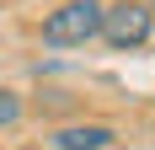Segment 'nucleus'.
Returning <instances> with one entry per match:
<instances>
[{
  "label": "nucleus",
  "instance_id": "obj_1",
  "mask_svg": "<svg viewBox=\"0 0 155 150\" xmlns=\"http://www.w3.org/2000/svg\"><path fill=\"white\" fill-rule=\"evenodd\" d=\"M102 22H107V5H96V0H64L59 11L43 16L38 38H43V48H80L91 38H102Z\"/></svg>",
  "mask_w": 155,
  "mask_h": 150
},
{
  "label": "nucleus",
  "instance_id": "obj_2",
  "mask_svg": "<svg viewBox=\"0 0 155 150\" xmlns=\"http://www.w3.org/2000/svg\"><path fill=\"white\" fill-rule=\"evenodd\" d=\"M155 32V11L150 0H112L107 5V22H102V43L128 54V48H144Z\"/></svg>",
  "mask_w": 155,
  "mask_h": 150
},
{
  "label": "nucleus",
  "instance_id": "obj_3",
  "mask_svg": "<svg viewBox=\"0 0 155 150\" xmlns=\"http://www.w3.org/2000/svg\"><path fill=\"white\" fill-rule=\"evenodd\" d=\"M112 139H118L112 123H64V129H54L59 150H107Z\"/></svg>",
  "mask_w": 155,
  "mask_h": 150
},
{
  "label": "nucleus",
  "instance_id": "obj_4",
  "mask_svg": "<svg viewBox=\"0 0 155 150\" xmlns=\"http://www.w3.org/2000/svg\"><path fill=\"white\" fill-rule=\"evenodd\" d=\"M16 118H21V97L16 91H0V129H11Z\"/></svg>",
  "mask_w": 155,
  "mask_h": 150
},
{
  "label": "nucleus",
  "instance_id": "obj_5",
  "mask_svg": "<svg viewBox=\"0 0 155 150\" xmlns=\"http://www.w3.org/2000/svg\"><path fill=\"white\" fill-rule=\"evenodd\" d=\"M150 11H155V0H150Z\"/></svg>",
  "mask_w": 155,
  "mask_h": 150
}]
</instances>
